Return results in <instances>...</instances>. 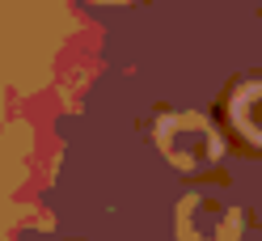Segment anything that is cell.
I'll list each match as a JSON object with an SVG mask.
<instances>
[{"instance_id": "cell-1", "label": "cell", "mask_w": 262, "mask_h": 241, "mask_svg": "<svg viewBox=\"0 0 262 241\" xmlns=\"http://www.w3.org/2000/svg\"><path fill=\"white\" fill-rule=\"evenodd\" d=\"M152 144L182 173L216 169L220 157H224V140L216 132V123L207 115H199V110H165L152 123Z\"/></svg>"}, {"instance_id": "cell-3", "label": "cell", "mask_w": 262, "mask_h": 241, "mask_svg": "<svg viewBox=\"0 0 262 241\" xmlns=\"http://www.w3.org/2000/svg\"><path fill=\"white\" fill-rule=\"evenodd\" d=\"M228 123H233V132L245 144L262 148V76L233 85V93H228Z\"/></svg>"}, {"instance_id": "cell-2", "label": "cell", "mask_w": 262, "mask_h": 241, "mask_svg": "<svg viewBox=\"0 0 262 241\" xmlns=\"http://www.w3.org/2000/svg\"><path fill=\"white\" fill-rule=\"evenodd\" d=\"M245 212L207 190H190L178 199V241H241Z\"/></svg>"}, {"instance_id": "cell-4", "label": "cell", "mask_w": 262, "mask_h": 241, "mask_svg": "<svg viewBox=\"0 0 262 241\" xmlns=\"http://www.w3.org/2000/svg\"><path fill=\"white\" fill-rule=\"evenodd\" d=\"M93 5H131V0H93Z\"/></svg>"}]
</instances>
